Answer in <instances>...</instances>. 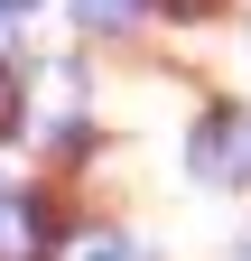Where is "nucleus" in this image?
I'll return each instance as SVG.
<instances>
[{"instance_id": "2", "label": "nucleus", "mask_w": 251, "mask_h": 261, "mask_svg": "<svg viewBox=\"0 0 251 261\" xmlns=\"http://www.w3.org/2000/svg\"><path fill=\"white\" fill-rule=\"evenodd\" d=\"M38 205H28V196H0V261H38Z\"/></svg>"}, {"instance_id": "8", "label": "nucleus", "mask_w": 251, "mask_h": 261, "mask_svg": "<svg viewBox=\"0 0 251 261\" xmlns=\"http://www.w3.org/2000/svg\"><path fill=\"white\" fill-rule=\"evenodd\" d=\"M168 10H205V0H168Z\"/></svg>"}, {"instance_id": "1", "label": "nucleus", "mask_w": 251, "mask_h": 261, "mask_svg": "<svg viewBox=\"0 0 251 261\" xmlns=\"http://www.w3.org/2000/svg\"><path fill=\"white\" fill-rule=\"evenodd\" d=\"M196 177L251 187V121H242V112H205V121H196Z\"/></svg>"}, {"instance_id": "6", "label": "nucleus", "mask_w": 251, "mask_h": 261, "mask_svg": "<svg viewBox=\"0 0 251 261\" xmlns=\"http://www.w3.org/2000/svg\"><path fill=\"white\" fill-rule=\"evenodd\" d=\"M19 10H38V0H0V19H19Z\"/></svg>"}, {"instance_id": "3", "label": "nucleus", "mask_w": 251, "mask_h": 261, "mask_svg": "<svg viewBox=\"0 0 251 261\" xmlns=\"http://www.w3.org/2000/svg\"><path fill=\"white\" fill-rule=\"evenodd\" d=\"M47 261H149V252H140V243H121V233H66Z\"/></svg>"}, {"instance_id": "5", "label": "nucleus", "mask_w": 251, "mask_h": 261, "mask_svg": "<svg viewBox=\"0 0 251 261\" xmlns=\"http://www.w3.org/2000/svg\"><path fill=\"white\" fill-rule=\"evenodd\" d=\"M10 121H19V84L0 75V130H10Z\"/></svg>"}, {"instance_id": "4", "label": "nucleus", "mask_w": 251, "mask_h": 261, "mask_svg": "<svg viewBox=\"0 0 251 261\" xmlns=\"http://www.w3.org/2000/svg\"><path fill=\"white\" fill-rule=\"evenodd\" d=\"M75 19H84V28H131L140 0H75Z\"/></svg>"}, {"instance_id": "7", "label": "nucleus", "mask_w": 251, "mask_h": 261, "mask_svg": "<svg viewBox=\"0 0 251 261\" xmlns=\"http://www.w3.org/2000/svg\"><path fill=\"white\" fill-rule=\"evenodd\" d=\"M233 261H251V233H242V243H233Z\"/></svg>"}]
</instances>
